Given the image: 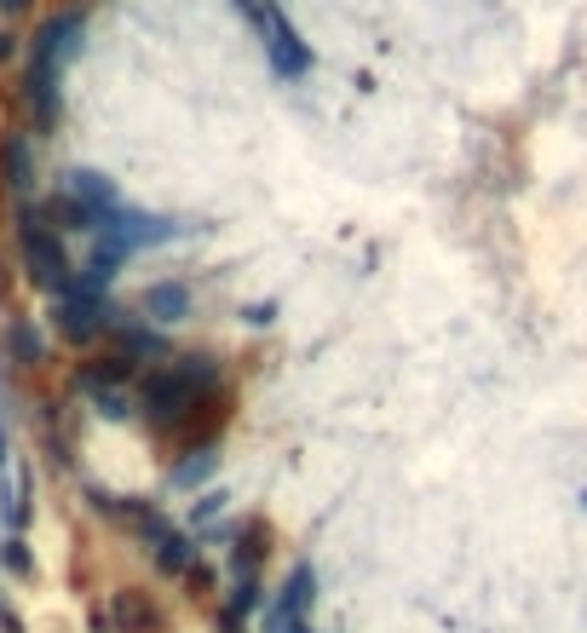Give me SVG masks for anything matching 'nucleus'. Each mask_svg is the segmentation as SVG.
<instances>
[{"label": "nucleus", "instance_id": "1", "mask_svg": "<svg viewBox=\"0 0 587 633\" xmlns=\"http://www.w3.org/2000/svg\"><path fill=\"white\" fill-rule=\"evenodd\" d=\"M144 403H150L156 444L173 461V455H190V449H208L225 432L236 398L219 369H167L162 380L144 386Z\"/></svg>", "mask_w": 587, "mask_h": 633}]
</instances>
